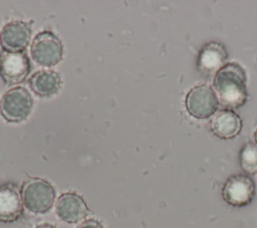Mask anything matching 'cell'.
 <instances>
[{
	"mask_svg": "<svg viewBox=\"0 0 257 228\" xmlns=\"http://www.w3.org/2000/svg\"><path fill=\"white\" fill-rule=\"evenodd\" d=\"M213 86L218 102L227 109L238 108L247 101L246 72L236 62L226 63L215 74Z\"/></svg>",
	"mask_w": 257,
	"mask_h": 228,
	"instance_id": "obj_1",
	"label": "cell"
},
{
	"mask_svg": "<svg viewBox=\"0 0 257 228\" xmlns=\"http://www.w3.org/2000/svg\"><path fill=\"white\" fill-rule=\"evenodd\" d=\"M23 205L28 211L41 214L47 212L54 201L55 191L52 185L40 178H28L21 187Z\"/></svg>",
	"mask_w": 257,
	"mask_h": 228,
	"instance_id": "obj_2",
	"label": "cell"
},
{
	"mask_svg": "<svg viewBox=\"0 0 257 228\" xmlns=\"http://www.w3.org/2000/svg\"><path fill=\"white\" fill-rule=\"evenodd\" d=\"M33 99L28 90L16 86L6 91L0 99V113L10 123L24 121L31 111Z\"/></svg>",
	"mask_w": 257,
	"mask_h": 228,
	"instance_id": "obj_3",
	"label": "cell"
},
{
	"mask_svg": "<svg viewBox=\"0 0 257 228\" xmlns=\"http://www.w3.org/2000/svg\"><path fill=\"white\" fill-rule=\"evenodd\" d=\"M62 43L50 31H43L36 35L31 45V55L34 61L42 66H53L62 57Z\"/></svg>",
	"mask_w": 257,
	"mask_h": 228,
	"instance_id": "obj_4",
	"label": "cell"
},
{
	"mask_svg": "<svg viewBox=\"0 0 257 228\" xmlns=\"http://www.w3.org/2000/svg\"><path fill=\"white\" fill-rule=\"evenodd\" d=\"M256 188L253 180L247 175H233L223 185L222 197L224 201L234 207H243L251 203Z\"/></svg>",
	"mask_w": 257,
	"mask_h": 228,
	"instance_id": "obj_5",
	"label": "cell"
},
{
	"mask_svg": "<svg viewBox=\"0 0 257 228\" xmlns=\"http://www.w3.org/2000/svg\"><path fill=\"white\" fill-rule=\"evenodd\" d=\"M218 99L209 85H196L190 89L186 96L188 112L196 119H208L217 110Z\"/></svg>",
	"mask_w": 257,
	"mask_h": 228,
	"instance_id": "obj_6",
	"label": "cell"
},
{
	"mask_svg": "<svg viewBox=\"0 0 257 228\" xmlns=\"http://www.w3.org/2000/svg\"><path fill=\"white\" fill-rule=\"evenodd\" d=\"M30 71V62L23 52H4L0 56V75L8 84L23 82Z\"/></svg>",
	"mask_w": 257,
	"mask_h": 228,
	"instance_id": "obj_7",
	"label": "cell"
},
{
	"mask_svg": "<svg viewBox=\"0 0 257 228\" xmlns=\"http://www.w3.org/2000/svg\"><path fill=\"white\" fill-rule=\"evenodd\" d=\"M30 36V26L26 22L14 20L2 28L0 45L6 52H22L27 47Z\"/></svg>",
	"mask_w": 257,
	"mask_h": 228,
	"instance_id": "obj_8",
	"label": "cell"
},
{
	"mask_svg": "<svg viewBox=\"0 0 257 228\" xmlns=\"http://www.w3.org/2000/svg\"><path fill=\"white\" fill-rule=\"evenodd\" d=\"M23 213V201L18 187L7 183L0 186V221L14 222Z\"/></svg>",
	"mask_w": 257,
	"mask_h": 228,
	"instance_id": "obj_9",
	"label": "cell"
},
{
	"mask_svg": "<svg viewBox=\"0 0 257 228\" xmlns=\"http://www.w3.org/2000/svg\"><path fill=\"white\" fill-rule=\"evenodd\" d=\"M57 216L64 222L76 223L81 221L88 214V208L84 200L75 193L62 194L55 205Z\"/></svg>",
	"mask_w": 257,
	"mask_h": 228,
	"instance_id": "obj_10",
	"label": "cell"
},
{
	"mask_svg": "<svg viewBox=\"0 0 257 228\" xmlns=\"http://www.w3.org/2000/svg\"><path fill=\"white\" fill-rule=\"evenodd\" d=\"M228 53L223 44L218 42L207 43L198 56V69L206 75L216 74L227 60Z\"/></svg>",
	"mask_w": 257,
	"mask_h": 228,
	"instance_id": "obj_11",
	"label": "cell"
},
{
	"mask_svg": "<svg viewBox=\"0 0 257 228\" xmlns=\"http://www.w3.org/2000/svg\"><path fill=\"white\" fill-rule=\"evenodd\" d=\"M210 127L214 135L223 140H230L239 135L242 129L240 117L232 109H220L211 119Z\"/></svg>",
	"mask_w": 257,
	"mask_h": 228,
	"instance_id": "obj_12",
	"label": "cell"
},
{
	"mask_svg": "<svg viewBox=\"0 0 257 228\" xmlns=\"http://www.w3.org/2000/svg\"><path fill=\"white\" fill-rule=\"evenodd\" d=\"M60 76L52 70L37 71L29 79L31 89L42 97L55 94L60 87Z\"/></svg>",
	"mask_w": 257,
	"mask_h": 228,
	"instance_id": "obj_13",
	"label": "cell"
},
{
	"mask_svg": "<svg viewBox=\"0 0 257 228\" xmlns=\"http://www.w3.org/2000/svg\"><path fill=\"white\" fill-rule=\"evenodd\" d=\"M240 166L247 174L257 173V145L247 142L240 151Z\"/></svg>",
	"mask_w": 257,
	"mask_h": 228,
	"instance_id": "obj_14",
	"label": "cell"
},
{
	"mask_svg": "<svg viewBox=\"0 0 257 228\" xmlns=\"http://www.w3.org/2000/svg\"><path fill=\"white\" fill-rule=\"evenodd\" d=\"M76 228H103L101 223L98 222L95 219H87L83 222H81L80 224H78V226Z\"/></svg>",
	"mask_w": 257,
	"mask_h": 228,
	"instance_id": "obj_15",
	"label": "cell"
},
{
	"mask_svg": "<svg viewBox=\"0 0 257 228\" xmlns=\"http://www.w3.org/2000/svg\"><path fill=\"white\" fill-rule=\"evenodd\" d=\"M35 228H56L54 225L52 224H48V223H44V224H40L38 226H36Z\"/></svg>",
	"mask_w": 257,
	"mask_h": 228,
	"instance_id": "obj_16",
	"label": "cell"
},
{
	"mask_svg": "<svg viewBox=\"0 0 257 228\" xmlns=\"http://www.w3.org/2000/svg\"><path fill=\"white\" fill-rule=\"evenodd\" d=\"M254 138H255V142H256V145H257V130L255 131V135H254Z\"/></svg>",
	"mask_w": 257,
	"mask_h": 228,
	"instance_id": "obj_17",
	"label": "cell"
}]
</instances>
